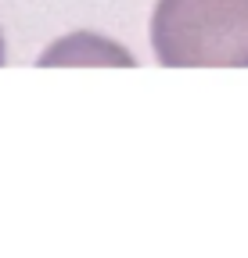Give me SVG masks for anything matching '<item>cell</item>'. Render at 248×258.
<instances>
[{"label": "cell", "instance_id": "obj_1", "mask_svg": "<svg viewBox=\"0 0 248 258\" xmlns=\"http://www.w3.org/2000/svg\"><path fill=\"white\" fill-rule=\"evenodd\" d=\"M151 50L166 69H248V0H159Z\"/></svg>", "mask_w": 248, "mask_h": 258}, {"label": "cell", "instance_id": "obj_2", "mask_svg": "<svg viewBox=\"0 0 248 258\" xmlns=\"http://www.w3.org/2000/svg\"><path fill=\"white\" fill-rule=\"evenodd\" d=\"M0 64H4V32H0Z\"/></svg>", "mask_w": 248, "mask_h": 258}]
</instances>
